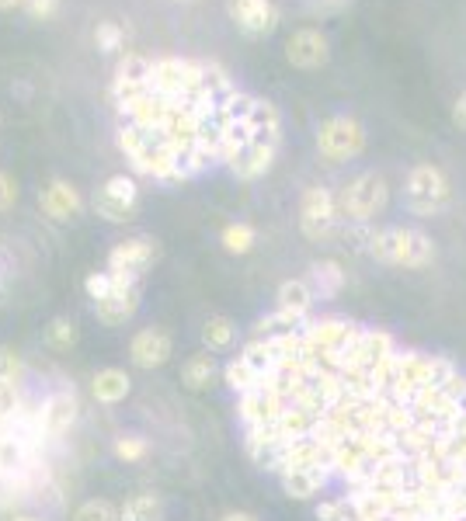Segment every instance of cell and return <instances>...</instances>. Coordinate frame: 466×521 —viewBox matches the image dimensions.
Returning <instances> with one entry per match:
<instances>
[{"label": "cell", "mask_w": 466, "mask_h": 521, "mask_svg": "<svg viewBox=\"0 0 466 521\" xmlns=\"http://www.w3.org/2000/svg\"><path fill=\"white\" fill-rule=\"evenodd\" d=\"M136 202H140V188L126 174H112L94 195V212L108 223H129L136 216Z\"/></svg>", "instance_id": "ba28073f"}, {"label": "cell", "mask_w": 466, "mask_h": 521, "mask_svg": "<svg viewBox=\"0 0 466 521\" xmlns=\"http://www.w3.org/2000/svg\"><path fill=\"white\" fill-rule=\"evenodd\" d=\"M164 518V501L157 494H136L122 504V521H160Z\"/></svg>", "instance_id": "603a6c76"}, {"label": "cell", "mask_w": 466, "mask_h": 521, "mask_svg": "<svg viewBox=\"0 0 466 521\" xmlns=\"http://www.w3.org/2000/svg\"><path fill=\"white\" fill-rule=\"evenodd\" d=\"M286 60L296 70H320L327 60H331V42L320 28H300L286 39Z\"/></svg>", "instance_id": "7c38bea8"}, {"label": "cell", "mask_w": 466, "mask_h": 521, "mask_svg": "<svg viewBox=\"0 0 466 521\" xmlns=\"http://www.w3.org/2000/svg\"><path fill=\"white\" fill-rule=\"evenodd\" d=\"M94 46L101 53H122L126 49V28L119 21H98L94 25Z\"/></svg>", "instance_id": "d4e9b609"}, {"label": "cell", "mask_w": 466, "mask_h": 521, "mask_svg": "<svg viewBox=\"0 0 466 521\" xmlns=\"http://www.w3.org/2000/svg\"><path fill=\"white\" fill-rule=\"evenodd\" d=\"M14 202H18V181L7 171H0V212H11Z\"/></svg>", "instance_id": "836d02e7"}, {"label": "cell", "mask_w": 466, "mask_h": 521, "mask_svg": "<svg viewBox=\"0 0 466 521\" xmlns=\"http://www.w3.org/2000/svg\"><path fill=\"white\" fill-rule=\"evenodd\" d=\"M77 414H80V403L74 393H53L42 400L39 407V428L46 431L49 438H60L67 435L70 428L77 424Z\"/></svg>", "instance_id": "5bb4252c"}, {"label": "cell", "mask_w": 466, "mask_h": 521, "mask_svg": "<svg viewBox=\"0 0 466 521\" xmlns=\"http://www.w3.org/2000/svg\"><path fill=\"white\" fill-rule=\"evenodd\" d=\"M21 407V396H18V386L14 383H0V421L14 417Z\"/></svg>", "instance_id": "d6a6232c"}, {"label": "cell", "mask_w": 466, "mask_h": 521, "mask_svg": "<svg viewBox=\"0 0 466 521\" xmlns=\"http://www.w3.org/2000/svg\"><path fill=\"white\" fill-rule=\"evenodd\" d=\"M453 202V181L439 164H414L404 181V205L411 216L435 219Z\"/></svg>", "instance_id": "277c9868"}, {"label": "cell", "mask_w": 466, "mask_h": 521, "mask_svg": "<svg viewBox=\"0 0 466 521\" xmlns=\"http://www.w3.org/2000/svg\"><path fill=\"white\" fill-rule=\"evenodd\" d=\"M220 521H258V518H254L251 511H227Z\"/></svg>", "instance_id": "d590c367"}, {"label": "cell", "mask_w": 466, "mask_h": 521, "mask_svg": "<svg viewBox=\"0 0 466 521\" xmlns=\"http://www.w3.org/2000/svg\"><path fill=\"white\" fill-rule=\"evenodd\" d=\"M265 337L272 365L237 396L244 449L310 473L317 521H466V372L348 317Z\"/></svg>", "instance_id": "6da1fadb"}, {"label": "cell", "mask_w": 466, "mask_h": 521, "mask_svg": "<svg viewBox=\"0 0 466 521\" xmlns=\"http://www.w3.org/2000/svg\"><path fill=\"white\" fill-rule=\"evenodd\" d=\"M220 244L227 254H251L258 244V230L251 223H227L220 233Z\"/></svg>", "instance_id": "7402d4cb"}, {"label": "cell", "mask_w": 466, "mask_h": 521, "mask_svg": "<svg viewBox=\"0 0 466 521\" xmlns=\"http://www.w3.org/2000/svg\"><path fill=\"white\" fill-rule=\"evenodd\" d=\"M11 521H39V518H32V515H18V518H11Z\"/></svg>", "instance_id": "74e56055"}, {"label": "cell", "mask_w": 466, "mask_h": 521, "mask_svg": "<svg viewBox=\"0 0 466 521\" xmlns=\"http://www.w3.org/2000/svg\"><path fill=\"white\" fill-rule=\"evenodd\" d=\"M140 299H143L140 278H129V275L112 271V292L94 303V317H98L105 327H122V324H129V320L136 317Z\"/></svg>", "instance_id": "52a82bcc"}, {"label": "cell", "mask_w": 466, "mask_h": 521, "mask_svg": "<svg viewBox=\"0 0 466 521\" xmlns=\"http://www.w3.org/2000/svg\"><path fill=\"white\" fill-rule=\"evenodd\" d=\"M39 205H42V212H46L49 219H56V223H67V219L80 216V209H84V198H80V192L74 185H70V181L53 178L46 188H42Z\"/></svg>", "instance_id": "9a60e30c"}, {"label": "cell", "mask_w": 466, "mask_h": 521, "mask_svg": "<svg viewBox=\"0 0 466 521\" xmlns=\"http://www.w3.org/2000/svg\"><path fill=\"white\" fill-rule=\"evenodd\" d=\"M21 7H25V14L32 21H53L56 14H60L63 4H60V0H25Z\"/></svg>", "instance_id": "4dcf8cb0"}, {"label": "cell", "mask_w": 466, "mask_h": 521, "mask_svg": "<svg viewBox=\"0 0 466 521\" xmlns=\"http://www.w3.org/2000/svg\"><path fill=\"white\" fill-rule=\"evenodd\" d=\"M390 205V185L380 171H362L352 181H345L338 192V212L341 223L348 226H369L380 219Z\"/></svg>", "instance_id": "3957f363"}, {"label": "cell", "mask_w": 466, "mask_h": 521, "mask_svg": "<svg viewBox=\"0 0 466 521\" xmlns=\"http://www.w3.org/2000/svg\"><path fill=\"white\" fill-rule=\"evenodd\" d=\"M223 383H227L230 390L240 396V393H247L254 386V372L247 369V362L237 355V358H230V362L223 365Z\"/></svg>", "instance_id": "83f0119b"}, {"label": "cell", "mask_w": 466, "mask_h": 521, "mask_svg": "<svg viewBox=\"0 0 466 521\" xmlns=\"http://www.w3.org/2000/svg\"><path fill=\"white\" fill-rule=\"evenodd\" d=\"M25 0H0V11H14V7H21Z\"/></svg>", "instance_id": "8d00e7d4"}, {"label": "cell", "mask_w": 466, "mask_h": 521, "mask_svg": "<svg viewBox=\"0 0 466 521\" xmlns=\"http://www.w3.org/2000/svg\"><path fill=\"white\" fill-rule=\"evenodd\" d=\"M160 258V244L150 237H133V240H122L108 251V271H119V275L129 278H143L154 261Z\"/></svg>", "instance_id": "8fae6325"}, {"label": "cell", "mask_w": 466, "mask_h": 521, "mask_svg": "<svg viewBox=\"0 0 466 521\" xmlns=\"http://www.w3.org/2000/svg\"><path fill=\"white\" fill-rule=\"evenodd\" d=\"M341 212H338V195L324 185H310L300 195V230L307 240H327L338 233Z\"/></svg>", "instance_id": "8992f818"}, {"label": "cell", "mask_w": 466, "mask_h": 521, "mask_svg": "<svg viewBox=\"0 0 466 521\" xmlns=\"http://www.w3.org/2000/svg\"><path fill=\"white\" fill-rule=\"evenodd\" d=\"M25 469V445L14 435H0V473H18Z\"/></svg>", "instance_id": "f1b7e54d"}, {"label": "cell", "mask_w": 466, "mask_h": 521, "mask_svg": "<svg viewBox=\"0 0 466 521\" xmlns=\"http://www.w3.org/2000/svg\"><path fill=\"white\" fill-rule=\"evenodd\" d=\"M84 292L98 303V299H105L108 292H112V271H91V275L84 278Z\"/></svg>", "instance_id": "f546056e"}, {"label": "cell", "mask_w": 466, "mask_h": 521, "mask_svg": "<svg viewBox=\"0 0 466 521\" xmlns=\"http://www.w3.org/2000/svg\"><path fill=\"white\" fill-rule=\"evenodd\" d=\"M313 303H317V296H313L307 278H286L275 292V310H286L293 317H310Z\"/></svg>", "instance_id": "ac0fdd59"}, {"label": "cell", "mask_w": 466, "mask_h": 521, "mask_svg": "<svg viewBox=\"0 0 466 521\" xmlns=\"http://www.w3.org/2000/svg\"><path fill=\"white\" fill-rule=\"evenodd\" d=\"M307 282H310V289L317 299H331L345 289V271H341L338 261H313Z\"/></svg>", "instance_id": "ffe728a7"}, {"label": "cell", "mask_w": 466, "mask_h": 521, "mask_svg": "<svg viewBox=\"0 0 466 521\" xmlns=\"http://www.w3.org/2000/svg\"><path fill=\"white\" fill-rule=\"evenodd\" d=\"M317 153L327 164H348L366 153V126L355 115H327L317 126Z\"/></svg>", "instance_id": "5b68a950"}, {"label": "cell", "mask_w": 466, "mask_h": 521, "mask_svg": "<svg viewBox=\"0 0 466 521\" xmlns=\"http://www.w3.org/2000/svg\"><path fill=\"white\" fill-rule=\"evenodd\" d=\"M181 4H192V0H181Z\"/></svg>", "instance_id": "f35d334b"}, {"label": "cell", "mask_w": 466, "mask_h": 521, "mask_svg": "<svg viewBox=\"0 0 466 521\" xmlns=\"http://www.w3.org/2000/svg\"><path fill=\"white\" fill-rule=\"evenodd\" d=\"M216 372H220V365H216L213 351H199V355H192L181 365V383L192 393H206L216 383Z\"/></svg>", "instance_id": "d6986e66"}, {"label": "cell", "mask_w": 466, "mask_h": 521, "mask_svg": "<svg viewBox=\"0 0 466 521\" xmlns=\"http://www.w3.org/2000/svg\"><path fill=\"white\" fill-rule=\"evenodd\" d=\"M275 153H279V146H272V143H247L244 150L233 157V164H230V171L237 174L240 181H258V178H265L268 171H272V164H275Z\"/></svg>", "instance_id": "2e32d148"}, {"label": "cell", "mask_w": 466, "mask_h": 521, "mask_svg": "<svg viewBox=\"0 0 466 521\" xmlns=\"http://www.w3.org/2000/svg\"><path fill=\"white\" fill-rule=\"evenodd\" d=\"M366 254L390 268L421 271L435 261V244L428 233L414 230V226H387V230H373Z\"/></svg>", "instance_id": "7a4b0ae2"}, {"label": "cell", "mask_w": 466, "mask_h": 521, "mask_svg": "<svg viewBox=\"0 0 466 521\" xmlns=\"http://www.w3.org/2000/svg\"><path fill=\"white\" fill-rule=\"evenodd\" d=\"M112 452L119 462H143L150 456V442L143 435H119L112 445Z\"/></svg>", "instance_id": "4316f807"}, {"label": "cell", "mask_w": 466, "mask_h": 521, "mask_svg": "<svg viewBox=\"0 0 466 521\" xmlns=\"http://www.w3.org/2000/svg\"><path fill=\"white\" fill-rule=\"evenodd\" d=\"M227 14L237 32L251 35V39H265L279 28V7L272 0H227Z\"/></svg>", "instance_id": "30bf717a"}, {"label": "cell", "mask_w": 466, "mask_h": 521, "mask_svg": "<svg viewBox=\"0 0 466 521\" xmlns=\"http://www.w3.org/2000/svg\"><path fill=\"white\" fill-rule=\"evenodd\" d=\"M74 521H122V508H115L108 497H91L74 511Z\"/></svg>", "instance_id": "484cf974"}, {"label": "cell", "mask_w": 466, "mask_h": 521, "mask_svg": "<svg viewBox=\"0 0 466 521\" xmlns=\"http://www.w3.org/2000/svg\"><path fill=\"white\" fill-rule=\"evenodd\" d=\"M77 337H80V330H77V324L70 317H53V320H49L46 344L53 351H70L77 344Z\"/></svg>", "instance_id": "cb8c5ba5"}, {"label": "cell", "mask_w": 466, "mask_h": 521, "mask_svg": "<svg viewBox=\"0 0 466 521\" xmlns=\"http://www.w3.org/2000/svg\"><path fill=\"white\" fill-rule=\"evenodd\" d=\"M202 344L206 351H230L237 344V324L230 317H209L202 324Z\"/></svg>", "instance_id": "44dd1931"}, {"label": "cell", "mask_w": 466, "mask_h": 521, "mask_svg": "<svg viewBox=\"0 0 466 521\" xmlns=\"http://www.w3.org/2000/svg\"><path fill=\"white\" fill-rule=\"evenodd\" d=\"M91 393L98 403L115 407V403H122L129 393H133V379H129L126 369H98L91 379Z\"/></svg>", "instance_id": "e0dca14e"}, {"label": "cell", "mask_w": 466, "mask_h": 521, "mask_svg": "<svg viewBox=\"0 0 466 521\" xmlns=\"http://www.w3.org/2000/svg\"><path fill=\"white\" fill-rule=\"evenodd\" d=\"M174 355V341L171 334H164L160 327H143L140 334H133L129 341V358H133L136 369L154 372L160 365H167Z\"/></svg>", "instance_id": "4fadbf2b"}, {"label": "cell", "mask_w": 466, "mask_h": 521, "mask_svg": "<svg viewBox=\"0 0 466 521\" xmlns=\"http://www.w3.org/2000/svg\"><path fill=\"white\" fill-rule=\"evenodd\" d=\"M18 379H21V358L14 355V351L0 348V383L18 386Z\"/></svg>", "instance_id": "1f68e13d"}, {"label": "cell", "mask_w": 466, "mask_h": 521, "mask_svg": "<svg viewBox=\"0 0 466 521\" xmlns=\"http://www.w3.org/2000/svg\"><path fill=\"white\" fill-rule=\"evenodd\" d=\"M150 77H154V60H147L143 53H126L119 60V70H115L112 80V98L115 105H129L140 94L150 91Z\"/></svg>", "instance_id": "9c48e42d"}, {"label": "cell", "mask_w": 466, "mask_h": 521, "mask_svg": "<svg viewBox=\"0 0 466 521\" xmlns=\"http://www.w3.org/2000/svg\"><path fill=\"white\" fill-rule=\"evenodd\" d=\"M453 122L460 129H466V91L460 94V98H456V105H453Z\"/></svg>", "instance_id": "e575fe53"}]
</instances>
